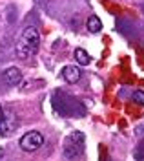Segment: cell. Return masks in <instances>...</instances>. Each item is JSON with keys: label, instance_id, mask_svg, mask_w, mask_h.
I'll use <instances>...</instances> for the list:
<instances>
[{"label": "cell", "instance_id": "4", "mask_svg": "<svg viewBox=\"0 0 144 161\" xmlns=\"http://www.w3.org/2000/svg\"><path fill=\"white\" fill-rule=\"evenodd\" d=\"M62 77L66 82H69V84H75V82H79L80 77H82V70L79 68V66H75V64H69V66H64L62 68Z\"/></svg>", "mask_w": 144, "mask_h": 161}, {"label": "cell", "instance_id": "3", "mask_svg": "<svg viewBox=\"0 0 144 161\" xmlns=\"http://www.w3.org/2000/svg\"><path fill=\"white\" fill-rule=\"evenodd\" d=\"M44 145V136L39 130H31L20 137V148L26 152H37Z\"/></svg>", "mask_w": 144, "mask_h": 161}, {"label": "cell", "instance_id": "6", "mask_svg": "<svg viewBox=\"0 0 144 161\" xmlns=\"http://www.w3.org/2000/svg\"><path fill=\"white\" fill-rule=\"evenodd\" d=\"M15 126H17L15 117H11V115L2 117V121H0V136H8V134H11Z\"/></svg>", "mask_w": 144, "mask_h": 161}, {"label": "cell", "instance_id": "10", "mask_svg": "<svg viewBox=\"0 0 144 161\" xmlns=\"http://www.w3.org/2000/svg\"><path fill=\"white\" fill-rule=\"evenodd\" d=\"M2 117H4V112H2V106H0V121H2Z\"/></svg>", "mask_w": 144, "mask_h": 161}, {"label": "cell", "instance_id": "9", "mask_svg": "<svg viewBox=\"0 0 144 161\" xmlns=\"http://www.w3.org/2000/svg\"><path fill=\"white\" fill-rule=\"evenodd\" d=\"M131 99L137 103V104H144V92H141V90H137V92H133V95H131Z\"/></svg>", "mask_w": 144, "mask_h": 161}, {"label": "cell", "instance_id": "5", "mask_svg": "<svg viewBox=\"0 0 144 161\" xmlns=\"http://www.w3.org/2000/svg\"><path fill=\"white\" fill-rule=\"evenodd\" d=\"M4 80L9 86H17V84L22 82V71L18 68H15V66H11V68H8V70L4 71Z\"/></svg>", "mask_w": 144, "mask_h": 161}, {"label": "cell", "instance_id": "1", "mask_svg": "<svg viewBox=\"0 0 144 161\" xmlns=\"http://www.w3.org/2000/svg\"><path fill=\"white\" fill-rule=\"evenodd\" d=\"M39 44H40V37H39V31L35 30L33 26H28L24 33H22L20 40L17 44V55L20 59H28L29 55L39 51Z\"/></svg>", "mask_w": 144, "mask_h": 161}, {"label": "cell", "instance_id": "2", "mask_svg": "<svg viewBox=\"0 0 144 161\" xmlns=\"http://www.w3.org/2000/svg\"><path fill=\"white\" fill-rule=\"evenodd\" d=\"M84 150V134L82 132H73L64 139V147H62V156L64 159L71 161L79 158Z\"/></svg>", "mask_w": 144, "mask_h": 161}, {"label": "cell", "instance_id": "8", "mask_svg": "<svg viewBox=\"0 0 144 161\" xmlns=\"http://www.w3.org/2000/svg\"><path fill=\"white\" fill-rule=\"evenodd\" d=\"M75 60H77V64H79V66H88V64H90V60H91V57H90V53H88L86 50L77 48V50H75Z\"/></svg>", "mask_w": 144, "mask_h": 161}, {"label": "cell", "instance_id": "7", "mask_svg": "<svg viewBox=\"0 0 144 161\" xmlns=\"http://www.w3.org/2000/svg\"><path fill=\"white\" fill-rule=\"evenodd\" d=\"M86 28L91 33H99V31L102 30V22H100V19L97 15H90V19L86 20Z\"/></svg>", "mask_w": 144, "mask_h": 161}]
</instances>
